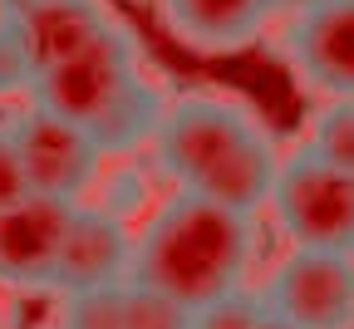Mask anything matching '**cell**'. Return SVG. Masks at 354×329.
<instances>
[{
  "instance_id": "obj_1",
  "label": "cell",
  "mask_w": 354,
  "mask_h": 329,
  "mask_svg": "<svg viewBox=\"0 0 354 329\" xmlns=\"http://www.w3.org/2000/svg\"><path fill=\"white\" fill-rule=\"evenodd\" d=\"M281 143L232 93H177L153 133V162L172 192L216 202L241 216H261L281 172Z\"/></svg>"
},
{
  "instance_id": "obj_2",
  "label": "cell",
  "mask_w": 354,
  "mask_h": 329,
  "mask_svg": "<svg viewBox=\"0 0 354 329\" xmlns=\"http://www.w3.org/2000/svg\"><path fill=\"white\" fill-rule=\"evenodd\" d=\"M256 246H261L256 216L172 192L133 231L128 280L202 314L251 290Z\"/></svg>"
},
{
  "instance_id": "obj_3",
  "label": "cell",
  "mask_w": 354,
  "mask_h": 329,
  "mask_svg": "<svg viewBox=\"0 0 354 329\" xmlns=\"http://www.w3.org/2000/svg\"><path fill=\"white\" fill-rule=\"evenodd\" d=\"M25 104L84 128L104 158H133L138 148H153V133L167 113V93L148 74L133 30L118 25L74 59L44 69Z\"/></svg>"
},
{
  "instance_id": "obj_4",
  "label": "cell",
  "mask_w": 354,
  "mask_h": 329,
  "mask_svg": "<svg viewBox=\"0 0 354 329\" xmlns=\"http://www.w3.org/2000/svg\"><path fill=\"white\" fill-rule=\"evenodd\" d=\"M266 216L290 251H354V177L320 162L310 148H290Z\"/></svg>"
},
{
  "instance_id": "obj_5",
  "label": "cell",
  "mask_w": 354,
  "mask_h": 329,
  "mask_svg": "<svg viewBox=\"0 0 354 329\" xmlns=\"http://www.w3.org/2000/svg\"><path fill=\"white\" fill-rule=\"evenodd\" d=\"M6 128H10V143H15L25 187L35 197H55V202L79 207L99 187L109 158L99 153V143L84 128L44 113L35 104H20L15 113H6Z\"/></svg>"
},
{
  "instance_id": "obj_6",
  "label": "cell",
  "mask_w": 354,
  "mask_h": 329,
  "mask_svg": "<svg viewBox=\"0 0 354 329\" xmlns=\"http://www.w3.org/2000/svg\"><path fill=\"white\" fill-rule=\"evenodd\" d=\"M251 295L290 329H354V251H286Z\"/></svg>"
},
{
  "instance_id": "obj_7",
  "label": "cell",
  "mask_w": 354,
  "mask_h": 329,
  "mask_svg": "<svg viewBox=\"0 0 354 329\" xmlns=\"http://www.w3.org/2000/svg\"><path fill=\"white\" fill-rule=\"evenodd\" d=\"M281 55L320 104H354V0L281 20Z\"/></svg>"
},
{
  "instance_id": "obj_8",
  "label": "cell",
  "mask_w": 354,
  "mask_h": 329,
  "mask_svg": "<svg viewBox=\"0 0 354 329\" xmlns=\"http://www.w3.org/2000/svg\"><path fill=\"white\" fill-rule=\"evenodd\" d=\"M69 221H74L69 202L35 197V192L10 212H0V290H15V295L55 290Z\"/></svg>"
},
{
  "instance_id": "obj_9",
  "label": "cell",
  "mask_w": 354,
  "mask_h": 329,
  "mask_svg": "<svg viewBox=\"0 0 354 329\" xmlns=\"http://www.w3.org/2000/svg\"><path fill=\"white\" fill-rule=\"evenodd\" d=\"M133 270V226L128 216L109 212L104 202H79L69 236L55 270V295H88V290H113L128 285Z\"/></svg>"
},
{
  "instance_id": "obj_10",
  "label": "cell",
  "mask_w": 354,
  "mask_h": 329,
  "mask_svg": "<svg viewBox=\"0 0 354 329\" xmlns=\"http://www.w3.org/2000/svg\"><path fill=\"white\" fill-rule=\"evenodd\" d=\"M0 20H10L15 35L35 59V79L74 59L79 50L99 44L109 30H118L104 0H0Z\"/></svg>"
},
{
  "instance_id": "obj_11",
  "label": "cell",
  "mask_w": 354,
  "mask_h": 329,
  "mask_svg": "<svg viewBox=\"0 0 354 329\" xmlns=\"http://www.w3.org/2000/svg\"><path fill=\"white\" fill-rule=\"evenodd\" d=\"M162 30L197 55H236L276 20L271 0H158Z\"/></svg>"
},
{
  "instance_id": "obj_12",
  "label": "cell",
  "mask_w": 354,
  "mask_h": 329,
  "mask_svg": "<svg viewBox=\"0 0 354 329\" xmlns=\"http://www.w3.org/2000/svg\"><path fill=\"white\" fill-rule=\"evenodd\" d=\"M305 148L320 162H330V167L354 177V104H320L315 118H310Z\"/></svg>"
},
{
  "instance_id": "obj_13",
  "label": "cell",
  "mask_w": 354,
  "mask_h": 329,
  "mask_svg": "<svg viewBox=\"0 0 354 329\" xmlns=\"http://www.w3.org/2000/svg\"><path fill=\"white\" fill-rule=\"evenodd\" d=\"M55 329H128L123 285H113V290H88V295H64Z\"/></svg>"
},
{
  "instance_id": "obj_14",
  "label": "cell",
  "mask_w": 354,
  "mask_h": 329,
  "mask_svg": "<svg viewBox=\"0 0 354 329\" xmlns=\"http://www.w3.org/2000/svg\"><path fill=\"white\" fill-rule=\"evenodd\" d=\"M123 314H128V329H192L197 314L183 310L177 300L158 295V290H143V285H123Z\"/></svg>"
},
{
  "instance_id": "obj_15",
  "label": "cell",
  "mask_w": 354,
  "mask_h": 329,
  "mask_svg": "<svg viewBox=\"0 0 354 329\" xmlns=\"http://www.w3.org/2000/svg\"><path fill=\"white\" fill-rule=\"evenodd\" d=\"M35 88V59L10 20H0V99H30Z\"/></svg>"
},
{
  "instance_id": "obj_16",
  "label": "cell",
  "mask_w": 354,
  "mask_h": 329,
  "mask_svg": "<svg viewBox=\"0 0 354 329\" xmlns=\"http://www.w3.org/2000/svg\"><path fill=\"white\" fill-rule=\"evenodd\" d=\"M261 324H266V305L246 290V295L216 305V310H202L192 329H261Z\"/></svg>"
},
{
  "instance_id": "obj_17",
  "label": "cell",
  "mask_w": 354,
  "mask_h": 329,
  "mask_svg": "<svg viewBox=\"0 0 354 329\" xmlns=\"http://www.w3.org/2000/svg\"><path fill=\"white\" fill-rule=\"evenodd\" d=\"M25 197H30V187H25L15 143H10V128H6V118H0V212H10V207L25 202Z\"/></svg>"
},
{
  "instance_id": "obj_18",
  "label": "cell",
  "mask_w": 354,
  "mask_h": 329,
  "mask_svg": "<svg viewBox=\"0 0 354 329\" xmlns=\"http://www.w3.org/2000/svg\"><path fill=\"white\" fill-rule=\"evenodd\" d=\"M271 6H276L281 20H290V15H305V10H315V6H330V0H271Z\"/></svg>"
},
{
  "instance_id": "obj_19",
  "label": "cell",
  "mask_w": 354,
  "mask_h": 329,
  "mask_svg": "<svg viewBox=\"0 0 354 329\" xmlns=\"http://www.w3.org/2000/svg\"><path fill=\"white\" fill-rule=\"evenodd\" d=\"M261 329H290V324H281L276 314H266V324H261Z\"/></svg>"
},
{
  "instance_id": "obj_20",
  "label": "cell",
  "mask_w": 354,
  "mask_h": 329,
  "mask_svg": "<svg viewBox=\"0 0 354 329\" xmlns=\"http://www.w3.org/2000/svg\"><path fill=\"white\" fill-rule=\"evenodd\" d=\"M44 329H55V324H44Z\"/></svg>"
}]
</instances>
